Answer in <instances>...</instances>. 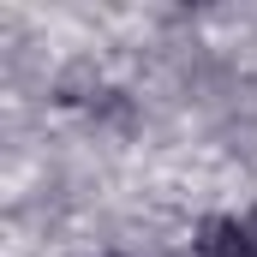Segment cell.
<instances>
[{
    "mask_svg": "<svg viewBox=\"0 0 257 257\" xmlns=\"http://www.w3.org/2000/svg\"><path fill=\"white\" fill-rule=\"evenodd\" d=\"M197 251H203V257H251L245 221H227V215L203 221V233H197Z\"/></svg>",
    "mask_w": 257,
    "mask_h": 257,
    "instance_id": "1",
    "label": "cell"
},
{
    "mask_svg": "<svg viewBox=\"0 0 257 257\" xmlns=\"http://www.w3.org/2000/svg\"><path fill=\"white\" fill-rule=\"evenodd\" d=\"M245 239H251V257H257V209L245 215Z\"/></svg>",
    "mask_w": 257,
    "mask_h": 257,
    "instance_id": "2",
    "label": "cell"
}]
</instances>
